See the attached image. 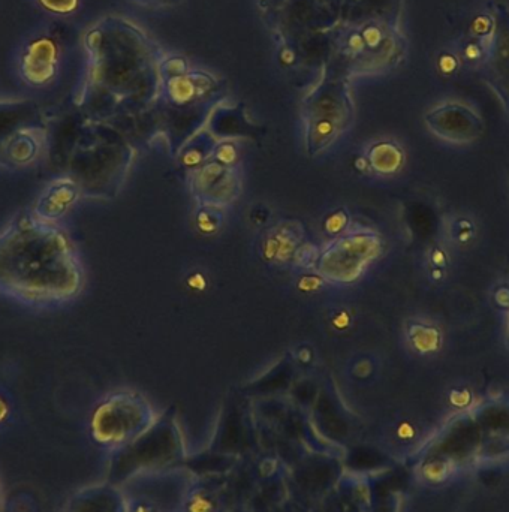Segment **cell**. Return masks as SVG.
Instances as JSON below:
<instances>
[{
  "instance_id": "1",
  "label": "cell",
  "mask_w": 509,
  "mask_h": 512,
  "mask_svg": "<svg viewBox=\"0 0 509 512\" xmlns=\"http://www.w3.org/2000/svg\"><path fill=\"white\" fill-rule=\"evenodd\" d=\"M288 65L315 63L321 74L351 78L390 71L406 39L400 0H261Z\"/></svg>"
},
{
  "instance_id": "2",
  "label": "cell",
  "mask_w": 509,
  "mask_h": 512,
  "mask_svg": "<svg viewBox=\"0 0 509 512\" xmlns=\"http://www.w3.org/2000/svg\"><path fill=\"white\" fill-rule=\"evenodd\" d=\"M78 104L99 119L143 113L162 98L161 47L128 18L108 15L84 33Z\"/></svg>"
},
{
  "instance_id": "3",
  "label": "cell",
  "mask_w": 509,
  "mask_h": 512,
  "mask_svg": "<svg viewBox=\"0 0 509 512\" xmlns=\"http://www.w3.org/2000/svg\"><path fill=\"white\" fill-rule=\"evenodd\" d=\"M83 286V264L59 222L27 210L0 231V294L30 306H54L74 300Z\"/></svg>"
},
{
  "instance_id": "4",
  "label": "cell",
  "mask_w": 509,
  "mask_h": 512,
  "mask_svg": "<svg viewBox=\"0 0 509 512\" xmlns=\"http://www.w3.org/2000/svg\"><path fill=\"white\" fill-rule=\"evenodd\" d=\"M134 159V146L119 131L92 125L72 147L66 174L83 197L113 200L122 191Z\"/></svg>"
},
{
  "instance_id": "5",
  "label": "cell",
  "mask_w": 509,
  "mask_h": 512,
  "mask_svg": "<svg viewBox=\"0 0 509 512\" xmlns=\"http://www.w3.org/2000/svg\"><path fill=\"white\" fill-rule=\"evenodd\" d=\"M355 120L351 80L321 74L303 99L304 149L310 158L330 150Z\"/></svg>"
},
{
  "instance_id": "6",
  "label": "cell",
  "mask_w": 509,
  "mask_h": 512,
  "mask_svg": "<svg viewBox=\"0 0 509 512\" xmlns=\"http://www.w3.org/2000/svg\"><path fill=\"white\" fill-rule=\"evenodd\" d=\"M111 454L108 481L116 486L146 472L183 465L186 460L185 436L176 408L162 412L143 435Z\"/></svg>"
},
{
  "instance_id": "7",
  "label": "cell",
  "mask_w": 509,
  "mask_h": 512,
  "mask_svg": "<svg viewBox=\"0 0 509 512\" xmlns=\"http://www.w3.org/2000/svg\"><path fill=\"white\" fill-rule=\"evenodd\" d=\"M156 417L152 403L143 394L132 390L116 391L93 409L90 436L98 447L114 453L143 435Z\"/></svg>"
},
{
  "instance_id": "8",
  "label": "cell",
  "mask_w": 509,
  "mask_h": 512,
  "mask_svg": "<svg viewBox=\"0 0 509 512\" xmlns=\"http://www.w3.org/2000/svg\"><path fill=\"white\" fill-rule=\"evenodd\" d=\"M198 477L185 465L137 475L122 484L128 512H183Z\"/></svg>"
},
{
  "instance_id": "9",
  "label": "cell",
  "mask_w": 509,
  "mask_h": 512,
  "mask_svg": "<svg viewBox=\"0 0 509 512\" xmlns=\"http://www.w3.org/2000/svg\"><path fill=\"white\" fill-rule=\"evenodd\" d=\"M379 254L381 239L375 231L348 230L319 251L315 270L325 282L349 285L363 276Z\"/></svg>"
},
{
  "instance_id": "10",
  "label": "cell",
  "mask_w": 509,
  "mask_h": 512,
  "mask_svg": "<svg viewBox=\"0 0 509 512\" xmlns=\"http://www.w3.org/2000/svg\"><path fill=\"white\" fill-rule=\"evenodd\" d=\"M490 14L492 23L480 56L481 71L493 89L509 96V8L498 3Z\"/></svg>"
},
{
  "instance_id": "11",
  "label": "cell",
  "mask_w": 509,
  "mask_h": 512,
  "mask_svg": "<svg viewBox=\"0 0 509 512\" xmlns=\"http://www.w3.org/2000/svg\"><path fill=\"white\" fill-rule=\"evenodd\" d=\"M191 192L197 204L204 206H231L243 191L239 168L225 167L210 159L203 167L191 173Z\"/></svg>"
},
{
  "instance_id": "12",
  "label": "cell",
  "mask_w": 509,
  "mask_h": 512,
  "mask_svg": "<svg viewBox=\"0 0 509 512\" xmlns=\"http://www.w3.org/2000/svg\"><path fill=\"white\" fill-rule=\"evenodd\" d=\"M59 63V45L51 36L39 35L21 51L18 71L24 83L44 87L56 78Z\"/></svg>"
},
{
  "instance_id": "13",
  "label": "cell",
  "mask_w": 509,
  "mask_h": 512,
  "mask_svg": "<svg viewBox=\"0 0 509 512\" xmlns=\"http://www.w3.org/2000/svg\"><path fill=\"white\" fill-rule=\"evenodd\" d=\"M218 81L209 72L191 69L162 80V98L174 108H189L206 104L215 95Z\"/></svg>"
},
{
  "instance_id": "14",
  "label": "cell",
  "mask_w": 509,
  "mask_h": 512,
  "mask_svg": "<svg viewBox=\"0 0 509 512\" xmlns=\"http://www.w3.org/2000/svg\"><path fill=\"white\" fill-rule=\"evenodd\" d=\"M83 197L77 183L66 174L51 180L36 198L32 212L44 221L59 222Z\"/></svg>"
},
{
  "instance_id": "15",
  "label": "cell",
  "mask_w": 509,
  "mask_h": 512,
  "mask_svg": "<svg viewBox=\"0 0 509 512\" xmlns=\"http://www.w3.org/2000/svg\"><path fill=\"white\" fill-rule=\"evenodd\" d=\"M62 512H128V505L122 487L105 481L77 490Z\"/></svg>"
},
{
  "instance_id": "16",
  "label": "cell",
  "mask_w": 509,
  "mask_h": 512,
  "mask_svg": "<svg viewBox=\"0 0 509 512\" xmlns=\"http://www.w3.org/2000/svg\"><path fill=\"white\" fill-rule=\"evenodd\" d=\"M45 134L39 128H21L0 143V161L9 167H27L44 152Z\"/></svg>"
},
{
  "instance_id": "17",
  "label": "cell",
  "mask_w": 509,
  "mask_h": 512,
  "mask_svg": "<svg viewBox=\"0 0 509 512\" xmlns=\"http://www.w3.org/2000/svg\"><path fill=\"white\" fill-rule=\"evenodd\" d=\"M248 415L245 409H240L237 405H231L228 411L222 414L219 421L218 430H216L215 442L212 450L216 453L234 454L243 450L248 444Z\"/></svg>"
},
{
  "instance_id": "18",
  "label": "cell",
  "mask_w": 509,
  "mask_h": 512,
  "mask_svg": "<svg viewBox=\"0 0 509 512\" xmlns=\"http://www.w3.org/2000/svg\"><path fill=\"white\" fill-rule=\"evenodd\" d=\"M206 128L216 140H239L254 134L255 126L240 107L216 105L210 113Z\"/></svg>"
},
{
  "instance_id": "19",
  "label": "cell",
  "mask_w": 509,
  "mask_h": 512,
  "mask_svg": "<svg viewBox=\"0 0 509 512\" xmlns=\"http://www.w3.org/2000/svg\"><path fill=\"white\" fill-rule=\"evenodd\" d=\"M216 144H218V140L213 137L209 129L204 128L201 129L200 132H197L194 137L189 138V140L180 147L179 152L176 153L174 158L177 159V162H179L183 170L191 174L212 159Z\"/></svg>"
},
{
  "instance_id": "20",
  "label": "cell",
  "mask_w": 509,
  "mask_h": 512,
  "mask_svg": "<svg viewBox=\"0 0 509 512\" xmlns=\"http://www.w3.org/2000/svg\"><path fill=\"white\" fill-rule=\"evenodd\" d=\"M292 376H294V367H292V357L285 358V360L277 363L270 372L262 375L261 378L256 379L249 385V390L252 394H261V396H268V394L280 393V391L291 388Z\"/></svg>"
},
{
  "instance_id": "21",
  "label": "cell",
  "mask_w": 509,
  "mask_h": 512,
  "mask_svg": "<svg viewBox=\"0 0 509 512\" xmlns=\"http://www.w3.org/2000/svg\"><path fill=\"white\" fill-rule=\"evenodd\" d=\"M221 492L204 483L203 478H198L194 489L189 493L183 512H222Z\"/></svg>"
},
{
  "instance_id": "22",
  "label": "cell",
  "mask_w": 509,
  "mask_h": 512,
  "mask_svg": "<svg viewBox=\"0 0 509 512\" xmlns=\"http://www.w3.org/2000/svg\"><path fill=\"white\" fill-rule=\"evenodd\" d=\"M367 164L376 173H394V171L399 170L400 164H402V152H400L399 147L394 146L393 143H387V141L373 144L367 150Z\"/></svg>"
},
{
  "instance_id": "23",
  "label": "cell",
  "mask_w": 509,
  "mask_h": 512,
  "mask_svg": "<svg viewBox=\"0 0 509 512\" xmlns=\"http://www.w3.org/2000/svg\"><path fill=\"white\" fill-rule=\"evenodd\" d=\"M194 219L195 228H197L201 234L212 236V234H216L218 231H221L222 225H224V209H221V207L197 204Z\"/></svg>"
},
{
  "instance_id": "24",
  "label": "cell",
  "mask_w": 509,
  "mask_h": 512,
  "mask_svg": "<svg viewBox=\"0 0 509 512\" xmlns=\"http://www.w3.org/2000/svg\"><path fill=\"white\" fill-rule=\"evenodd\" d=\"M213 161L225 167L237 168L240 162V150L237 140H221L216 144Z\"/></svg>"
},
{
  "instance_id": "25",
  "label": "cell",
  "mask_w": 509,
  "mask_h": 512,
  "mask_svg": "<svg viewBox=\"0 0 509 512\" xmlns=\"http://www.w3.org/2000/svg\"><path fill=\"white\" fill-rule=\"evenodd\" d=\"M349 224H351L349 213L345 209H337L325 219L324 230L330 236L337 237L349 230Z\"/></svg>"
},
{
  "instance_id": "26",
  "label": "cell",
  "mask_w": 509,
  "mask_h": 512,
  "mask_svg": "<svg viewBox=\"0 0 509 512\" xmlns=\"http://www.w3.org/2000/svg\"><path fill=\"white\" fill-rule=\"evenodd\" d=\"M291 396L295 403L301 408L315 405L316 400V387L310 381H300L297 384L291 385Z\"/></svg>"
},
{
  "instance_id": "27",
  "label": "cell",
  "mask_w": 509,
  "mask_h": 512,
  "mask_svg": "<svg viewBox=\"0 0 509 512\" xmlns=\"http://www.w3.org/2000/svg\"><path fill=\"white\" fill-rule=\"evenodd\" d=\"M42 8L47 9L51 14L71 15L80 6V0H36Z\"/></svg>"
},
{
  "instance_id": "28",
  "label": "cell",
  "mask_w": 509,
  "mask_h": 512,
  "mask_svg": "<svg viewBox=\"0 0 509 512\" xmlns=\"http://www.w3.org/2000/svg\"><path fill=\"white\" fill-rule=\"evenodd\" d=\"M319 251L313 249L312 246L309 245H300L297 248V251L292 255V259H294L295 264L300 265V267L315 268L316 259H318Z\"/></svg>"
},
{
  "instance_id": "29",
  "label": "cell",
  "mask_w": 509,
  "mask_h": 512,
  "mask_svg": "<svg viewBox=\"0 0 509 512\" xmlns=\"http://www.w3.org/2000/svg\"><path fill=\"white\" fill-rule=\"evenodd\" d=\"M132 5L140 8L150 9V11H162V9L176 8L182 3V0H128Z\"/></svg>"
},
{
  "instance_id": "30",
  "label": "cell",
  "mask_w": 509,
  "mask_h": 512,
  "mask_svg": "<svg viewBox=\"0 0 509 512\" xmlns=\"http://www.w3.org/2000/svg\"><path fill=\"white\" fill-rule=\"evenodd\" d=\"M370 373H372V364H370L369 361H358V363H355L354 367H352V375H354L355 378H367Z\"/></svg>"
},
{
  "instance_id": "31",
  "label": "cell",
  "mask_w": 509,
  "mask_h": 512,
  "mask_svg": "<svg viewBox=\"0 0 509 512\" xmlns=\"http://www.w3.org/2000/svg\"><path fill=\"white\" fill-rule=\"evenodd\" d=\"M292 360L300 361V363L309 364L310 361L313 360V352L312 349L307 348V346H300L297 351L292 355Z\"/></svg>"
},
{
  "instance_id": "32",
  "label": "cell",
  "mask_w": 509,
  "mask_h": 512,
  "mask_svg": "<svg viewBox=\"0 0 509 512\" xmlns=\"http://www.w3.org/2000/svg\"><path fill=\"white\" fill-rule=\"evenodd\" d=\"M9 415V405L8 400L5 399V397L0 394V426H2L3 423H5L6 418H8Z\"/></svg>"
},
{
  "instance_id": "33",
  "label": "cell",
  "mask_w": 509,
  "mask_h": 512,
  "mask_svg": "<svg viewBox=\"0 0 509 512\" xmlns=\"http://www.w3.org/2000/svg\"><path fill=\"white\" fill-rule=\"evenodd\" d=\"M0 512H3L2 490H0Z\"/></svg>"
}]
</instances>
